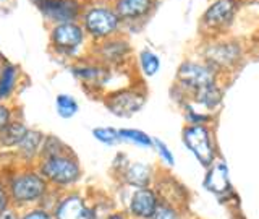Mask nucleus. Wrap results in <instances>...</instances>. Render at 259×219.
<instances>
[{
  "instance_id": "nucleus-32",
  "label": "nucleus",
  "mask_w": 259,
  "mask_h": 219,
  "mask_svg": "<svg viewBox=\"0 0 259 219\" xmlns=\"http://www.w3.org/2000/svg\"><path fill=\"white\" fill-rule=\"evenodd\" d=\"M5 205H7V195H5L4 187L0 185V213L5 209Z\"/></svg>"
},
{
  "instance_id": "nucleus-8",
  "label": "nucleus",
  "mask_w": 259,
  "mask_h": 219,
  "mask_svg": "<svg viewBox=\"0 0 259 219\" xmlns=\"http://www.w3.org/2000/svg\"><path fill=\"white\" fill-rule=\"evenodd\" d=\"M112 7L123 28H141L157 10L159 0H112Z\"/></svg>"
},
{
  "instance_id": "nucleus-9",
  "label": "nucleus",
  "mask_w": 259,
  "mask_h": 219,
  "mask_svg": "<svg viewBox=\"0 0 259 219\" xmlns=\"http://www.w3.org/2000/svg\"><path fill=\"white\" fill-rule=\"evenodd\" d=\"M86 31L79 21L59 23L54 24L51 31V44L57 52L60 54H73L84 44Z\"/></svg>"
},
{
  "instance_id": "nucleus-2",
  "label": "nucleus",
  "mask_w": 259,
  "mask_h": 219,
  "mask_svg": "<svg viewBox=\"0 0 259 219\" xmlns=\"http://www.w3.org/2000/svg\"><path fill=\"white\" fill-rule=\"evenodd\" d=\"M79 23L84 28L86 36L91 38L94 43L118 36L123 31V23L118 18L115 8L112 7V2H93L84 5Z\"/></svg>"
},
{
  "instance_id": "nucleus-17",
  "label": "nucleus",
  "mask_w": 259,
  "mask_h": 219,
  "mask_svg": "<svg viewBox=\"0 0 259 219\" xmlns=\"http://www.w3.org/2000/svg\"><path fill=\"white\" fill-rule=\"evenodd\" d=\"M120 177L132 189H141V187H152L156 180V172L144 162H128L120 172Z\"/></svg>"
},
{
  "instance_id": "nucleus-14",
  "label": "nucleus",
  "mask_w": 259,
  "mask_h": 219,
  "mask_svg": "<svg viewBox=\"0 0 259 219\" xmlns=\"http://www.w3.org/2000/svg\"><path fill=\"white\" fill-rule=\"evenodd\" d=\"M202 184H204V189L209 193H212L214 197L221 200H225L227 197H233L229 167H227L225 161L217 159L212 166L207 167Z\"/></svg>"
},
{
  "instance_id": "nucleus-23",
  "label": "nucleus",
  "mask_w": 259,
  "mask_h": 219,
  "mask_svg": "<svg viewBox=\"0 0 259 219\" xmlns=\"http://www.w3.org/2000/svg\"><path fill=\"white\" fill-rule=\"evenodd\" d=\"M16 80H18V68L15 65H7L0 73V101L13 93Z\"/></svg>"
},
{
  "instance_id": "nucleus-16",
  "label": "nucleus",
  "mask_w": 259,
  "mask_h": 219,
  "mask_svg": "<svg viewBox=\"0 0 259 219\" xmlns=\"http://www.w3.org/2000/svg\"><path fill=\"white\" fill-rule=\"evenodd\" d=\"M46 192L44 178L37 174H23L12 182V193L18 201H31L42 197Z\"/></svg>"
},
{
  "instance_id": "nucleus-15",
  "label": "nucleus",
  "mask_w": 259,
  "mask_h": 219,
  "mask_svg": "<svg viewBox=\"0 0 259 219\" xmlns=\"http://www.w3.org/2000/svg\"><path fill=\"white\" fill-rule=\"evenodd\" d=\"M224 94L225 93H224L221 81H217V83L201 88L199 91H196L191 97H188V99H185L182 104H190L194 109L214 116V114L222 107Z\"/></svg>"
},
{
  "instance_id": "nucleus-4",
  "label": "nucleus",
  "mask_w": 259,
  "mask_h": 219,
  "mask_svg": "<svg viewBox=\"0 0 259 219\" xmlns=\"http://www.w3.org/2000/svg\"><path fill=\"white\" fill-rule=\"evenodd\" d=\"M241 0H212L199 18V34L202 39L222 38L237 21Z\"/></svg>"
},
{
  "instance_id": "nucleus-6",
  "label": "nucleus",
  "mask_w": 259,
  "mask_h": 219,
  "mask_svg": "<svg viewBox=\"0 0 259 219\" xmlns=\"http://www.w3.org/2000/svg\"><path fill=\"white\" fill-rule=\"evenodd\" d=\"M40 172L52 184L68 187L79 180L81 167L76 158L68 153V154H60V156L44 158L42 166H40Z\"/></svg>"
},
{
  "instance_id": "nucleus-3",
  "label": "nucleus",
  "mask_w": 259,
  "mask_h": 219,
  "mask_svg": "<svg viewBox=\"0 0 259 219\" xmlns=\"http://www.w3.org/2000/svg\"><path fill=\"white\" fill-rule=\"evenodd\" d=\"M221 81V75L201 59H186L177 70L174 96H180V102L191 97L201 88Z\"/></svg>"
},
{
  "instance_id": "nucleus-10",
  "label": "nucleus",
  "mask_w": 259,
  "mask_h": 219,
  "mask_svg": "<svg viewBox=\"0 0 259 219\" xmlns=\"http://www.w3.org/2000/svg\"><path fill=\"white\" fill-rule=\"evenodd\" d=\"M96 59L105 67H120L132 57V44L125 36H113L101 43H96L94 47Z\"/></svg>"
},
{
  "instance_id": "nucleus-34",
  "label": "nucleus",
  "mask_w": 259,
  "mask_h": 219,
  "mask_svg": "<svg viewBox=\"0 0 259 219\" xmlns=\"http://www.w3.org/2000/svg\"><path fill=\"white\" fill-rule=\"evenodd\" d=\"M0 219H16V216L13 213H4L2 216H0Z\"/></svg>"
},
{
  "instance_id": "nucleus-31",
  "label": "nucleus",
  "mask_w": 259,
  "mask_h": 219,
  "mask_svg": "<svg viewBox=\"0 0 259 219\" xmlns=\"http://www.w3.org/2000/svg\"><path fill=\"white\" fill-rule=\"evenodd\" d=\"M24 219H52V216L44 213V211H32L28 216H24Z\"/></svg>"
},
{
  "instance_id": "nucleus-33",
  "label": "nucleus",
  "mask_w": 259,
  "mask_h": 219,
  "mask_svg": "<svg viewBox=\"0 0 259 219\" xmlns=\"http://www.w3.org/2000/svg\"><path fill=\"white\" fill-rule=\"evenodd\" d=\"M104 219H126V217H125V214H121V213H110Z\"/></svg>"
},
{
  "instance_id": "nucleus-30",
  "label": "nucleus",
  "mask_w": 259,
  "mask_h": 219,
  "mask_svg": "<svg viewBox=\"0 0 259 219\" xmlns=\"http://www.w3.org/2000/svg\"><path fill=\"white\" fill-rule=\"evenodd\" d=\"M10 124V109L5 107L4 104H0V132Z\"/></svg>"
},
{
  "instance_id": "nucleus-1",
  "label": "nucleus",
  "mask_w": 259,
  "mask_h": 219,
  "mask_svg": "<svg viewBox=\"0 0 259 219\" xmlns=\"http://www.w3.org/2000/svg\"><path fill=\"white\" fill-rule=\"evenodd\" d=\"M199 59L210 65L222 77L240 68L245 60V46L240 39L229 36L202 39V44L199 46Z\"/></svg>"
},
{
  "instance_id": "nucleus-27",
  "label": "nucleus",
  "mask_w": 259,
  "mask_h": 219,
  "mask_svg": "<svg viewBox=\"0 0 259 219\" xmlns=\"http://www.w3.org/2000/svg\"><path fill=\"white\" fill-rule=\"evenodd\" d=\"M68 148L65 146L59 138L49 136L42 143V154L44 158H52V156H60V154H68Z\"/></svg>"
},
{
  "instance_id": "nucleus-19",
  "label": "nucleus",
  "mask_w": 259,
  "mask_h": 219,
  "mask_svg": "<svg viewBox=\"0 0 259 219\" xmlns=\"http://www.w3.org/2000/svg\"><path fill=\"white\" fill-rule=\"evenodd\" d=\"M71 71L79 81H83V83L89 86H96V88H101L110 77V68L105 67L102 63L76 65V67H73Z\"/></svg>"
},
{
  "instance_id": "nucleus-11",
  "label": "nucleus",
  "mask_w": 259,
  "mask_h": 219,
  "mask_svg": "<svg viewBox=\"0 0 259 219\" xmlns=\"http://www.w3.org/2000/svg\"><path fill=\"white\" fill-rule=\"evenodd\" d=\"M36 5L44 18L54 24L79 21L84 10L83 0H42Z\"/></svg>"
},
{
  "instance_id": "nucleus-7",
  "label": "nucleus",
  "mask_w": 259,
  "mask_h": 219,
  "mask_svg": "<svg viewBox=\"0 0 259 219\" xmlns=\"http://www.w3.org/2000/svg\"><path fill=\"white\" fill-rule=\"evenodd\" d=\"M146 101H148V94H146L144 89L128 86V88H121L107 94L104 102H105V107H107L113 116L128 119L140 112L144 107Z\"/></svg>"
},
{
  "instance_id": "nucleus-25",
  "label": "nucleus",
  "mask_w": 259,
  "mask_h": 219,
  "mask_svg": "<svg viewBox=\"0 0 259 219\" xmlns=\"http://www.w3.org/2000/svg\"><path fill=\"white\" fill-rule=\"evenodd\" d=\"M55 107L62 119H71L78 112V102L70 94H59L55 99Z\"/></svg>"
},
{
  "instance_id": "nucleus-29",
  "label": "nucleus",
  "mask_w": 259,
  "mask_h": 219,
  "mask_svg": "<svg viewBox=\"0 0 259 219\" xmlns=\"http://www.w3.org/2000/svg\"><path fill=\"white\" fill-rule=\"evenodd\" d=\"M154 150H156L157 156L160 158V161L164 162L167 167L175 166V156H174L172 150L168 148L165 141L159 140V138H154Z\"/></svg>"
},
{
  "instance_id": "nucleus-18",
  "label": "nucleus",
  "mask_w": 259,
  "mask_h": 219,
  "mask_svg": "<svg viewBox=\"0 0 259 219\" xmlns=\"http://www.w3.org/2000/svg\"><path fill=\"white\" fill-rule=\"evenodd\" d=\"M94 214V208L88 206L86 201L78 195H71L59 203L55 219H93Z\"/></svg>"
},
{
  "instance_id": "nucleus-5",
  "label": "nucleus",
  "mask_w": 259,
  "mask_h": 219,
  "mask_svg": "<svg viewBox=\"0 0 259 219\" xmlns=\"http://www.w3.org/2000/svg\"><path fill=\"white\" fill-rule=\"evenodd\" d=\"M182 141L204 169L212 166L219 158L215 136L210 125L186 124L182 130Z\"/></svg>"
},
{
  "instance_id": "nucleus-20",
  "label": "nucleus",
  "mask_w": 259,
  "mask_h": 219,
  "mask_svg": "<svg viewBox=\"0 0 259 219\" xmlns=\"http://www.w3.org/2000/svg\"><path fill=\"white\" fill-rule=\"evenodd\" d=\"M138 65H140L143 77L152 78L159 73L162 62H160V57L157 55V52H154L152 49L146 47L140 52V55H138Z\"/></svg>"
},
{
  "instance_id": "nucleus-21",
  "label": "nucleus",
  "mask_w": 259,
  "mask_h": 219,
  "mask_svg": "<svg viewBox=\"0 0 259 219\" xmlns=\"http://www.w3.org/2000/svg\"><path fill=\"white\" fill-rule=\"evenodd\" d=\"M118 132H120L121 141L132 143L135 146H140V148H146V150L154 148V136L148 135L146 132H143V130H138V128H118Z\"/></svg>"
},
{
  "instance_id": "nucleus-35",
  "label": "nucleus",
  "mask_w": 259,
  "mask_h": 219,
  "mask_svg": "<svg viewBox=\"0 0 259 219\" xmlns=\"http://www.w3.org/2000/svg\"><path fill=\"white\" fill-rule=\"evenodd\" d=\"M34 2H36V4H39V2H42V0H34Z\"/></svg>"
},
{
  "instance_id": "nucleus-22",
  "label": "nucleus",
  "mask_w": 259,
  "mask_h": 219,
  "mask_svg": "<svg viewBox=\"0 0 259 219\" xmlns=\"http://www.w3.org/2000/svg\"><path fill=\"white\" fill-rule=\"evenodd\" d=\"M29 130L23 124H20V122L8 124L2 132H0V135H2V143L5 146H18L23 141V138L26 136Z\"/></svg>"
},
{
  "instance_id": "nucleus-26",
  "label": "nucleus",
  "mask_w": 259,
  "mask_h": 219,
  "mask_svg": "<svg viewBox=\"0 0 259 219\" xmlns=\"http://www.w3.org/2000/svg\"><path fill=\"white\" fill-rule=\"evenodd\" d=\"M93 136L99 143L107 144V146H113L121 141L118 128H113V127H96L93 130Z\"/></svg>"
},
{
  "instance_id": "nucleus-24",
  "label": "nucleus",
  "mask_w": 259,
  "mask_h": 219,
  "mask_svg": "<svg viewBox=\"0 0 259 219\" xmlns=\"http://www.w3.org/2000/svg\"><path fill=\"white\" fill-rule=\"evenodd\" d=\"M44 143V136L40 132H36V130H29L26 133V136L23 138V141L18 144V148L21 151L23 156L32 158L34 154H37L39 148Z\"/></svg>"
},
{
  "instance_id": "nucleus-12",
  "label": "nucleus",
  "mask_w": 259,
  "mask_h": 219,
  "mask_svg": "<svg viewBox=\"0 0 259 219\" xmlns=\"http://www.w3.org/2000/svg\"><path fill=\"white\" fill-rule=\"evenodd\" d=\"M152 187H154V190L157 192L160 203L180 208L183 211L188 206V190H186V187L178 182L177 178L174 175H170L168 172L157 174Z\"/></svg>"
},
{
  "instance_id": "nucleus-28",
  "label": "nucleus",
  "mask_w": 259,
  "mask_h": 219,
  "mask_svg": "<svg viewBox=\"0 0 259 219\" xmlns=\"http://www.w3.org/2000/svg\"><path fill=\"white\" fill-rule=\"evenodd\" d=\"M151 219H185V211L180 208L165 205V203H160Z\"/></svg>"
},
{
  "instance_id": "nucleus-13",
  "label": "nucleus",
  "mask_w": 259,
  "mask_h": 219,
  "mask_svg": "<svg viewBox=\"0 0 259 219\" xmlns=\"http://www.w3.org/2000/svg\"><path fill=\"white\" fill-rule=\"evenodd\" d=\"M159 205L160 200L154 187L133 189L128 200V214L132 219H151Z\"/></svg>"
}]
</instances>
